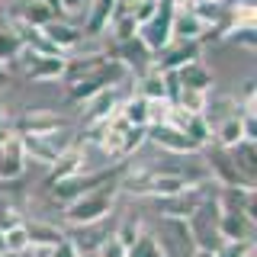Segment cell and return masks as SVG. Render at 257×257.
Instances as JSON below:
<instances>
[{"label":"cell","instance_id":"obj_37","mask_svg":"<svg viewBox=\"0 0 257 257\" xmlns=\"http://www.w3.org/2000/svg\"><path fill=\"white\" fill-rule=\"evenodd\" d=\"M238 119H241V135H244V142L257 145V116H244V112H238Z\"/></svg>","mask_w":257,"mask_h":257},{"label":"cell","instance_id":"obj_22","mask_svg":"<svg viewBox=\"0 0 257 257\" xmlns=\"http://www.w3.org/2000/svg\"><path fill=\"white\" fill-rule=\"evenodd\" d=\"M212 139L219 142V148H222V151H231V148H238V145L244 142V135H241V119H238V112L212 125Z\"/></svg>","mask_w":257,"mask_h":257},{"label":"cell","instance_id":"obj_12","mask_svg":"<svg viewBox=\"0 0 257 257\" xmlns=\"http://www.w3.org/2000/svg\"><path fill=\"white\" fill-rule=\"evenodd\" d=\"M222 241H254V228L257 222L247 212H235V209H219V219H215Z\"/></svg>","mask_w":257,"mask_h":257},{"label":"cell","instance_id":"obj_26","mask_svg":"<svg viewBox=\"0 0 257 257\" xmlns=\"http://www.w3.org/2000/svg\"><path fill=\"white\" fill-rule=\"evenodd\" d=\"M225 23L228 26H257V7L251 0H235L225 13Z\"/></svg>","mask_w":257,"mask_h":257},{"label":"cell","instance_id":"obj_17","mask_svg":"<svg viewBox=\"0 0 257 257\" xmlns=\"http://www.w3.org/2000/svg\"><path fill=\"white\" fill-rule=\"evenodd\" d=\"M116 7H119V0H90V10H87V23H84V36H90V39H100L103 32L109 29V23H112V16H116Z\"/></svg>","mask_w":257,"mask_h":257},{"label":"cell","instance_id":"obj_2","mask_svg":"<svg viewBox=\"0 0 257 257\" xmlns=\"http://www.w3.org/2000/svg\"><path fill=\"white\" fill-rule=\"evenodd\" d=\"M125 77H128V71L122 68V64H119L116 58H106L100 68L93 71V74L80 77V80H74V84L68 87V93H64V103H71V106H77V103H80V106H87V103H90L96 93L119 87Z\"/></svg>","mask_w":257,"mask_h":257},{"label":"cell","instance_id":"obj_24","mask_svg":"<svg viewBox=\"0 0 257 257\" xmlns=\"http://www.w3.org/2000/svg\"><path fill=\"white\" fill-rule=\"evenodd\" d=\"M119 116L135 128H148V100L139 96V93H132L128 100L119 103Z\"/></svg>","mask_w":257,"mask_h":257},{"label":"cell","instance_id":"obj_18","mask_svg":"<svg viewBox=\"0 0 257 257\" xmlns=\"http://www.w3.org/2000/svg\"><path fill=\"white\" fill-rule=\"evenodd\" d=\"M174 74H177L180 90H193V93H209V90H212V84H215L212 68H206L203 61H193V64H187V68L174 71Z\"/></svg>","mask_w":257,"mask_h":257},{"label":"cell","instance_id":"obj_42","mask_svg":"<svg viewBox=\"0 0 257 257\" xmlns=\"http://www.w3.org/2000/svg\"><path fill=\"white\" fill-rule=\"evenodd\" d=\"M10 132V125H7V109H4V103H0V139Z\"/></svg>","mask_w":257,"mask_h":257},{"label":"cell","instance_id":"obj_38","mask_svg":"<svg viewBox=\"0 0 257 257\" xmlns=\"http://www.w3.org/2000/svg\"><path fill=\"white\" fill-rule=\"evenodd\" d=\"M96 257H125V251L119 247V241H116V238H106L100 247H96Z\"/></svg>","mask_w":257,"mask_h":257},{"label":"cell","instance_id":"obj_30","mask_svg":"<svg viewBox=\"0 0 257 257\" xmlns=\"http://www.w3.org/2000/svg\"><path fill=\"white\" fill-rule=\"evenodd\" d=\"M0 238H4V251H7V254H26V251H29L26 222H20V225H13V228L0 231Z\"/></svg>","mask_w":257,"mask_h":257},{"label":"cell","instance_id":"obj_39","mask_svg":"<svg viewBox=\"0 0 257 257\" xmlns=\"http://www.w3.org/2000/svg\"><path fill=\"white\" fill-rule=\"evenodd\" d=\"M84 7H87V0H61V13H77Z\"/></svg>","mask_w":257,"mask_h":257},{"label":"cell","instance_id":"obj_41","mask_svg":"<svg viewBox=\"0 0 257 257\" xmlns=\"http://www.w3.org/2000/svg\"><path fill=\"white\" fill-rule=\"evenodd\" d=\"M10 68H4V64H0V90H7V87H10Z\"/></svg>","mask_w":257,"mask_h":257},{"label":"cell","instance_id":"obj_21","mask_svg":"<svg viewBox=\"0 0 257 257\" xmlns=\"http://www.w3.org/2000/svg\"><path fill=\"white\" fill-rule=\"evenodd\" d=\"M199 206L203 203H199V199L193 196V190H190V193H183V196L161 199V215H164V219H174V222H190Z\"/></svg>","mask_w":257,"mask_h":257},{"label":"cell","instance_id":"obj_16","mask_svg":"<svg viewBox=\"0 0 257 257\" xmlns=\"http://www.w3.org/2000/svg\"><path fill=\"white\" fill-rule=\"evenodd\" d=\"M42 36H45L55 48H58L61 55H68L71 48L80 45L84 32H80L74 23H68V20H52V23H45V26H42Z\"/></svg>","mask_w":257,"mask_h":257},{"label":"cell","instance_id":"obj_8","mask_svg":"<svg viewBox=\"0 0 257 257\" xmlns=\"http://www.w3.org/2000/svg\"><path fill=\"white\" fill-rule=\"evenodd\" d=\"M77 174H87V142L84 139L71 142V148L52 164V171H48L45 180H48V187H55V183L68 180V177H77Z\"/></svg>","mask_w":257,"mask_h":257},{"label":"cell","instance_id":"obj_29","mask_svg":"<svg viewBox=\"0 0 257 257\" xmlns=\"http://www.w3.org/2000/svg\"><path fill=\"white\" fill-rule=\"evenodd\" d=\"M142 235H145L142 219H139V215H128V219H122V225L116 228V235H112V238L119 241V247H122V251H128V247H132Z\"/></svg>","mask_w":257,"mask_h":257},{"label":"cell","instance_id":"obj_47","mask_svg":"<svg viewBox=\"0 0 257 257\" xmlns=\"http://www.w3.org/2000/svg\"><path fill=\"white\" fill-rule=\"evenodd\" d=\"M10 4H13V0H10Z\"/></svg>","mask_w":257,"mask_h":257},{"label":"cell","instance_id":"obj_32","mask_svg":"<svg viewBox=\"0 0 257 257\" xmlns=\"http://www.w3.org/2000/svg\"><path fill=\"white\" fill-rule=\"evenodd\" d=\"M119 7H122V4H119ZM158 7H161V0H128L125 13L135 20V26H145V23L158 13Z\"/></svg>","mask_w":257,"mask_h":257},{"label":"cell","instance_id":"obj_28","mask_svg":"<svg viewBox=\"0 0 257 257\" xmlns=\"http://www.w3.org/2000/svg\"><path fill=\"white\" fill-rule=\"evenodd\" d=\"M222 39L228 45L244 48V52H254V48H257V26H228L222 32Z\"/></svg>","mask_w":257,"mask_h":257},{"label":"cell","instance_id":"obj_9","mask_svg":"<svg viewBox=\"0 0 257 257\" xmlns=\"http://www.w3.org/2000/svg\"><path fill=\"white\" fill-rule=\"evenodd\" d=\"M199 52H203L199 42H171L161 55L151 58L155 61L151 68L161 71V74H171V71H180V68H187V64H193V61H199Z\"/></svg>","mask_w":257,"mask_h":257},{"label":"cell","instance_id":"obj_46","mask_svg":"<svg viewBox=\"0 0 257 257\" xmlns=\"http://www.w3.org/2000/svg\"><path fill=\"white\" fill-rule=\"evenodd\" d=\"M4 254H7V251H4V238H0V257H4Z\"/></svg>","mask_w":257,"mask_h":257},{"label":"cell","instance_id":"obj_13","mask_svg":"<svg viewBox=\"0 0 257 257\" xmlns=\"http://www.w3.org/2000/svg\"><path fill=\"white\" fill-rule=\"evenodd\" d=\"M148 142H155L161 151H167V155H196V151H203L190 135H183L180 128H171V125H151L148 128Z\"/></svg>","mask_w":257,"mask_h":257},{"label":"cell","instance_id":"obj_43","mask_svg":"<svg viewBox=\"0 0 257 257\" xmlns=\"http://www.w3.org/2000/svg\"><path fill=\"white\" fill-rule=\"evenodd\" d=\"M193 257H215V251H199V247H196V251H193Z\"/></svg>","mask_w":257,"mask_h":257},{"label":"cell","instance_id":"obj_25","mask_svg":"<svg viewBox=\"0 0 257 257\" xmlns=\"http://www.w3.org/2000/svg\"><path fill=\"white\" fill-rule=\"evenodd\" d=\"M135 93L145 96V100H164L167 103V96H164V74L155 71V68L142 71V74H139V84H135Z\"/></svg>","mask_w":257,"mask_h":257},{"label":"cell","instance_id":"obj_3","mask_svg":"<svg viewBox=\"0 0 257 257\" xmlns=\"http://www.w3.org/2000/svg\"><path fill=\"white\" fill-rule=\"evenodd\" d=\"M171 23H174V0H161L158 13L151 16L145 26H139V32H135V39L142 42V48L151 55V58H155V55H161L167 45L174 42Z\"/></svg>","mask_w":257,"mask_h":257},{"label":"cell","instance_id":"obj_44","mask_svg":"<svg viewBox=\"0 0 257 257\" xmlns=\"http://www.w3.org/2000/svg\"><path fill=\"white\" fill-rule=\"evenodd\" d=\"M203 4H215V7H225V0H203Z\"/></svg>","mask_w":257,"mask_h":257},{"label":"cell","instance_id":"obj_7","mask_svg":"<svg viewBox=\"0 0 257 257\" xmlns=\"http://www.w3.org/2000/svg\"><path fill=\"white\" fill-rule=\"evenodd\" d=\"M71 122L64 116H58V112H52V109H26V112H20V116L13 119V125H10V132L13 135H52V132H61V128H68Z\"/></svg>","mask_w":257,"mask_h":257},{"label":"cell","instance_id":"obj_31","mask_svg":"<svg viewBox=\"0 0 257 257\" xmlns=\"http://www.w3.org/2000/svg\"><path fill=\"white\" fill-rule=\"evenodd\" d=\"M125 257H167V251H164V244H161L151 231H145V235L125 251Z\"/></svg>","mask_w":257,"mask_h":257},{"label":"cell","instance_id":"obj_20","mask_svg":"<svg viewBox=\"0 0 257 257\" xmlns=\"http://www.w3.org/2000/svg\"><path fill=\"white\" fill-rule=\"evenodd\" d=\"M26 235H29V251H52L58 241L68 238L52 222H26Z\"/></svg>","mask_w":257,"mask_h":257},{"label":"cell","instance_id":"obj_33","mask_svg":"<svg viewBox=\"0 0 257 257\" xmlns=\"http://www.w3.org/2000/svg\"><path fill=\"white\" fill-rule=\"evenodd\" d=\"M241 109L238 112H244V116H257V80L251 77V80H244V87H241Z\"/></svg>","mask_w":257,"mask_h":257},{"label":"cell","instance_id":"obj_23","mask_svg":"<svg viewBox=\"0 0 257 257\" xmlns=\"http://www.w3.org/2000/svg\"><path fill=\"white\" fill-rule=\"evenodd\" d=\"M231 161H235V167L241 174H244V180H257V145L254 142H241L238 148H231L228 151Z\"/></svg>","mask_w":257,"mask_h":257},{"label":"cell","instance_id":"obj_27","mask_svg":"<svg viewBox=\"0 0 257 257\" xmlns=\"http://www.w3.org/2000/svg\"><path fill=\"white\" fill-rule=\"evenodd\" d=\"M20 55H23V42L16 36V29H0V64L10 68V64L20 61Z\"/></svg>","mask_w":257,"mask_h":257},{"label":"cell","instance_id":"obj_1","mask_svg":"<svg viewBox=\"0 0 257 257\" xmlns=\"http://www.w3.org/2000/svg\"><path fill=\"white\" fill-rule=\"evenodd\" d=\"M119 180L122 177H112V180L100 183L96 190L77 196L74 203L64 206V222L68 225H77V228H87V225L106 219V215L116 209V199H119Z\"/></svg>","mask_w":257,"mask_h":257},{"label":"cell","instance_id":"obj_6","mask_svg":"<svg viewBox=\"0 0 257 257\" xmlns=\"http://www.w3.org/2000/svg\"><path fill=\"white\" fill-rule=\"evenodd\" d=\"M112 177H119V171H116V167H109V171H87V174L68 177V180L55 183V187H48V190H52V196L58 199L61 206H68V203H74L77 196H84V193L96 190V187H100V183L112 180Z\"/></svg>","mask_w":257,"mask_h":257},{"label":"cell","instance_id":"obj_5","mask_svg":"<svg viewBox=\"0 0 257 257\" xmlns=\"http://www.w3.org/2000/svg\"><path fill=\"white\" fill-rule=\"evenodd\" d=\"M23 71L36 84H52V80H64V68H68V55H39L32 48H23L20 55Z\"/></svg>","mask_w":257,"mask_h":257},{"label":"cell","instance_id":"obj_10","mask_svg":"<svg viewBox=\"0 0 257 257\" xmlns=\"http://www.w3.org/2000/svg\"><path fill=\"white\" fill-rule=\"evenodd\" d=\"M23 171H26V151H23V145L13 132H7L0 139V183L20 180Z\"/></svg>","mask_w":257,"mask_h":257},{"label":"cell","instance_id":"obj_35","mask_svg":"<svg viewBox=\"0 0 257 257\" xmlns=\"http://www.w3.org/2000/svg\"><path fill=\"white\" fill-rule=\"evenodd\" d=\"M23 222V215H20V209H16L7 196H0V231H7V228H13V225H20Z\"/></svg>","mask_w":257,"mask_h":257},{"label":"cell","instance_id":"obj_40","mask_svg":"<svg viewBox=\"0 0 257 257\" xmlns=\"http://www.w3.org/2000/svg\"><path fill=\"white\" fill-rule=\"evenodd\" d=\"M39 4H45L48 7V10H52V16H55V20H61V0H39Z\"/></svg>","mask_w":257,"mask_h":257},{"label":"cell","instance_id":"obj_19","mask_svg":"<svg viewBox=\"0 0 257 257\" xmlns=\"http://www.w3.org/2000/svg\"><path fill=\"white\" fill-rule=\"evenodd\" d=\"M171 32H174V42H199L206 36V26L190 7V10H174Z\"/></svg>","mask_w":257,"mask_h":257},{"label":"cell","instance_id":"obj_15","mask_svg":"<svg viewBox=\"0 0 257 257\" xmlns=\"http://www.w3.org/2000/svg\"><path fill=\"white\" fill-rule=\"evenodd\" d=\"M55 16L48 10L45 4H39V0H13L10 7V23L13 26H36L42 29L45 23H52Z\"/></svg>","mask_w":257,"mask_h":257},{"label":"cell","instance_id":"obj_34","mask_svg":"<svg viewBox=\"0 0 257 257\" xmlns=\"http://www.w3.org/2000/svg\"><path fill=\"white\" fill-rule=\"evenodd\" d=\"M254 251V241H222L215 257H247Z\"/></svg>","mask_w":257,"mask_h":257},{"label":"cell","instance_id":"obj_14","mask_svg":"<svg viewBox=\"0 0 257 257\" xmlns=\"http://www.w3.org/2000/svg\"><path fill=\"white\" fill-rule=\"evenodd\" d=\"M116 112H119V93H116V87H112V90L96 93L84 106V125L87 128H100L103 122H109Z\"/></svg>","mask_w":257,"mask_h":257},{"label":"cell","instance_id":"obj_11","mask_svg":"<svg viewBox=\"0 0 257 257\" xmlns=\"http://www.w3.org/2000/svg\"><path fill=\"white\" fill-rule=\"evenodd\" d=\"M206 167H209V177H212L215 183L225 190V187H254L251 180H244V174L235 167V161H231L228 151H209L206 155Z\"/></svg>","mask_w":257,"mask_h":257},{"label":"cell","instance_id":"obj_36","mask_svg":"<svg viewBox=\"0 0 257 257\" xmlns=\"http://www.w3.org/2000/svg\"><path fill=\"white\" fill-rule=\"evenodd\" d=\"M48 257H77L80 254V247H77V241H71V238H64L58 241V244L52 247V251H45Z\"/></svg>","mask_w":257,"mask_h":257},{"label":"cell","instance_id":"obj_4","mask_svg":"<svg viewBox=\"0 0 257 257\" xmlns=\"http://www.w3.org/2000/svg\"><path fill=\"white\" fill-rule=\"evenodd\" d=\"M16 139H20V135H16ZM71 142H74V139H71V128H61V132H52V135H23V139H20L23 151H26L29 158L48 164V167H52L55 161L71 148Z\"/></svg>","mask_w":257,"mask_h":257},{"label":"cell","instance_id":"obj_45","mask_svg":"<svg viewBox=\"0 0 257 257\" xmlns=\"http://www.w3.org/2000/svg\"><path fill=\"white\" fill-rule=\"evenodd\" d=\"M77 257H96V251H80Z\"/></svg>","mask_w":257,"mask_h":257}]
</instances>
